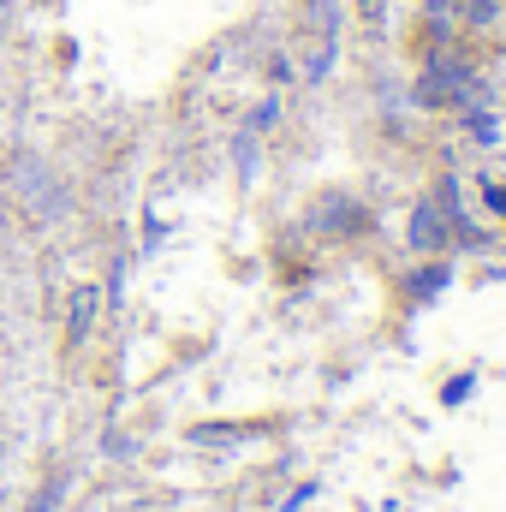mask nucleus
<instances>
[{
    "instance_id": "1",
    "label": "nucleus",
    "mask_w": 506,
    "mask_h": 512,
    "mask_svg": "<svg viewBox=\"0 0 506 512\" xmlns=\"http://www.w3.org/2000/svg\"><path fill=\"white\" fill-rule=\"evenodd\" d=\"M96 310H102V292L96 286H72V298H66V346H84L90 340Z\"/></svg>"
},
{
    "instance_id": "7",
    "label": "nucleus",
    "mask_w": 506,
    "mask_h": 512,
    "mask_svg": "<svg viewBox=\"0 0 506 512\" xmlns=\"http://www.w3.org/2000/svg\"><path fill=\"white\" fill-rule=\"evenodd\" d=\"M358 12H364V24H381V12H387V0H358Z\"/></svg>"
},
{
    "instance_id": "4",
    "label": "nucleus",
    "mask_w": 506,
    "mask_h": 512,
    "mask_svg": "<svg viewBox=\"0 0 506 512\" xmlns=\"http://www.w3.org/2000/svg\"><path fill=\"white\" fill-rule=\"evenodd\" d=\"M459 24L465 30H495L501 24V0H459Z\"/></svg>"
},
{
    "instance_id": "3",
    "label": "nucleus",
    "mask_w": 506,
    "mask_h": 512,
    "mask_svg": "<svg viewBox=\"0 0 506 512\" xmlns=\"http://www.w3.org/2000/svg\"><path fill=\"white\" fill-rule=\"evenodd\" d=\"M358 221H364V215H358V209H352L346 197H328V203H322V221H316V227H322V233H352Z\"/></svg>"
},
{
    "instance_id": "2",
    "label": "nucleus",
    "mask_w": 506,
    "mask_h": 512,
    "mask_svg": "<svg viewBox=\"0 0 506 512\" xmlns=\"http://www.w3.org/2000/svg\"><path fill=\"white\" fill-rule=\"evenodd\" d=\"M447 233H453V227H447V209L423 197V203H417V215H411V251H441V245H447Z\"/></svg>"
},
{
    "instance_id": "6",
    "label": "nucleus",
    "mask_w": 506,
    "mask_h": 512,
    "mask_svg": "<svg viewBox=\"0 0 506 512\" xmlns=\"http://www.w3.org/2000/svg\"><path fill=\"white\" fill-rule=\"evenodd\" d=\"M54 501H60V483H48V489L36 495V507H30V512H54Z\"/></svg>"
},
{
    "instance_id": "5",
    "label": "nucleus",
    "mask_w": 506,
    "mask_h": 512,
    "mask_svg": "<svg viewBox=\"0 0 506 512\" xmlns=\"http://www.w3.org/2000/svg\"><path fill=\"white\" fill-rule=\"evenodd\" d=\"M465 131H471L477 143H495V137H501V131H495V114H489V108H471V114H465Z\"/></svg>"
}]
</instances>
